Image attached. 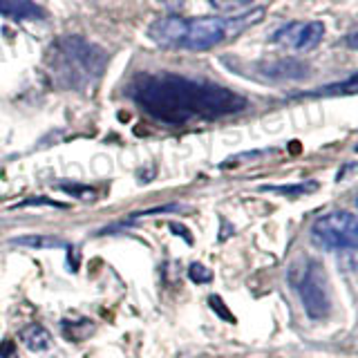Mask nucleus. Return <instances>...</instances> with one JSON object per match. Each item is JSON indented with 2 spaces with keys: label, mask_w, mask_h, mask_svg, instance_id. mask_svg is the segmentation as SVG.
Listing matches in <instances>:
<instances>
[{
  "label": "nucleus",
  "mask_w": 358,
  "mask_h": 358,
  "mask_svg": "<svg viewBox=\"0 0 358 358\" xmlns=\"http://www.w3.org/2000/svg\"><path fill=\"white\" fill-rule=\"evenodd\" d=\"M128 94L145 115L168 126L220 119L249 108V101L229 87L175 72H141L130 81Z\"/></svg>",
  "instance_id": "1"
},
{
  "label": "nucleus",
  "mask_w": 358,
  "mask_h": 358,
  "mask_svg": "<svg viewBox=\"0 0 358 358\" xmlns=\"http://www.w3.org/2000/svg\"><path fill=\"white\" fill-rule=\"evenodd\" d=\"M264 16V9L244 11V14L231 18H182V16H166L155 20L148 27V38L162 48L173 50H190V52H204L213 50L215 45L224 41H231L246 27L255 25Z\"/></svg>",
  "instance_id": "2"
},
{
  "label": "nucleus",
  "mask_w": 358,
  "mask_h": 358,
  "mask_svg": "<svg viewBox=\"0 0 358 358\" xmlns=\"http://www.w3.org/2000/svg\"><path fill=\"white\" fill-rule=\"evenodd\" d=\"M108 54L99 45L81 36L59 38L48 54L50 74L56 85L67 90H83L103 74Z\"/></svg>",
  "instance_id": "3"
},
{
  "label": "nucleus",
  "mask_w": 358,
  "mask_h": 358,
  "mask_svg": "<svg viewBox=\"0 0 358 358\" xmlns=\"http://www.w3.org/2000/svg\"><path fill=\"white\" fill-rule=\"evenodd\" d=\"M289 282L296 289L302 307H305L311 320H322L329 316L331 289H329L327 271H324V266L318 260L305 257V260L296 262L291 266Z\"/></svg>",
  "instance_id": "4"
},
{
  "label": "nucleus",
  "mask_w": 358,
  "mask_h": 358,
  "mask_svg": "<svg viewBox=\"0 0 358 358\" xmlns=\"http://www.w3.org/2000/svg\"><path fill=\"white\" fill-rule=\"evenodd\" d=\"M311 238L324 251H356L358 227L356 215L350 210H334L318 217L311 227Z\"/></svg>",
  "instance_id": "5"
},
{
  "label": "nucleus",
  "mask_w": 358,
  "mask_h": 358,
  "mask_svg": "<svg viewBox=\"0 0 358 358\" xmlns=\"http://www.w3.org/2000/svg\"><path fill=\"white\" fill-rule=\"evenodd\" d=\"M322 36L324 25L320 20H291L271 34V41L294 52H309L322 41Z\"/></svg>",
  "instance_id": "6"
},
{
  "label": "nucleus",
  "mask_w": 358,
  "mask_h": 358,
  "mask_svg": "<svg viewBox=\"0 0 358 358\" xmlns=\"http://www.w3.org/2000/svg\"><path fill=\"white\" fill-rule=\"evenodd\" d=\"M257 72L268 81H300L309 74V65L298 59H278L271 63H257Z\"/></svg>",
  "instance_id": "7"
},
{
  "label": "nucleus",
  "mask_w": 358,
  "mask_h": 358,
  "mask_svg": "<svg viewBox=\"0 0 358 358\" xmlns=\"http://www.w3.org/2000/svg\"><path fill=\"white\" fill-rule=\"evenodd\" d=\"M0 14L9 20H41L43 9L34 0H0Z\"/></svg>",
  "instance_id": "8"
},
{
  "label": "nucleus",
  "mask_w": 358,
  "mask_h": 358,
  "mask_svg": "<svg viewBox=\"0 0 358 358\" xmlns=\"http://www.w3.org/2000/svg\"><path fill=\"white\" fill-rule=\"evenodd\" d=\"M20 341L29 352H48L52 347V334L43 324H29L20 331Z\"/></svg>",
  "instance_id": "9"
},
{
  "label": "nucleus",
  "mask_w": 358,
  "mask_h": 358,
  "mask_svg": "<svg viewBox=\"0 0 358 358\" xmlns=\"http://www.w3.org/2000/svg\"><path fill=\"white\" fill-rule=\"evenodd\" d=\"M262 193H273V195H285V197H300L309 195L313 190H318V182H302V184H291V186H262Z\"/></svg>",
  "instance_id": "10"
},
{
  "label": "nucleus",
  "mask_w": 358,
  "mask_h": 358,
  "mask_svg": "<svg viewBox=\"0 0 358 358\" xmlns=\"http://www.w3.org/2000/svg\"><path fill=\"white\" fill-rule=\"evenodd\" d=\"M20 246H29V249H63L67 246L63 240L54 238V235H22L14 240Z\"/></svg>",
  "instance_id": "11"
},
{
  "label": "nucleus",
  "mask_w": 358,
  "mask_h": 358,
  "mask_svg": "<svg viewBox=\"0 0 358 358\" xmlns=\"http://www.w3.org/2000/svg\"><path fill=\"white\" fill-rule=\"evenodd\" d=\"M253 0H208L210 7H215L217 11H240L244 7H249Z\"/></svg>",
  "instance_id": "12"
},
{
  "label": "nucleus",
  "mask_w": 358,
  "mask_h": 358,
  "mask_svg": "<svg viewBox=\"0 0 358 358\" xmlns=\"http://www.w3.org/2000/svg\"><path fill=\"white\" fill-rule=\"evenodd\" d=\"M188 278L193 280V282H197V285H206L213 280V273H210V268H206L204 264L193 262L188 266Z\"/></svg>",
  "instance_id": "13"
},
{
  "label": "nucleus",
  "mask_w": 358,
  "mask_h": 358,
  "mask_svg": "<svg viewBox=\"0 0 358 358\" xmlns=\"http://www.w3.org/2000/svg\"><path fill=\"white\" fill-rule=\"evenodd\" d=\"M210 305H213V307H217L215 311L220 313V316H222L224 320H235V318L231 316V313H227V311H224V309H227V307L222 305V300H220L217 296H210Z\"/></svg>",
  "instance_id": "14"
},
{
  "label": "nucleus",
  "mask_w": 358,
  "mask_h": 358,
  "mask_svg": "<svg viewBox=\"0 0 358 358\" xmlns=\"http://www.w3.org/2000/svg\"><path fill=\"white\" fill-rule=\"evenodd\" d=\"M34 204H45V206H63V204H59V201H52V199H45V197H41V199H27V201H22L20 206H34Z\"/></svg>",
  "instance_id": "15"
},
{
  "label": "nucleus",
  "mask_w": 358,
  "mask_h": 358,
  "mask_svg": "<svg viewBox=\"0 0 358 358\" xmlns=\"http://www.w3.org/2000/svg\"><path fill=\"white\" fill-rule=\"evenodd\" d=\"M11 352H14V343H11V341H5L3 347H0V356L7 358V356H11Z\"/></svg>",
  "instance_id": "16"
}]
</instances>
